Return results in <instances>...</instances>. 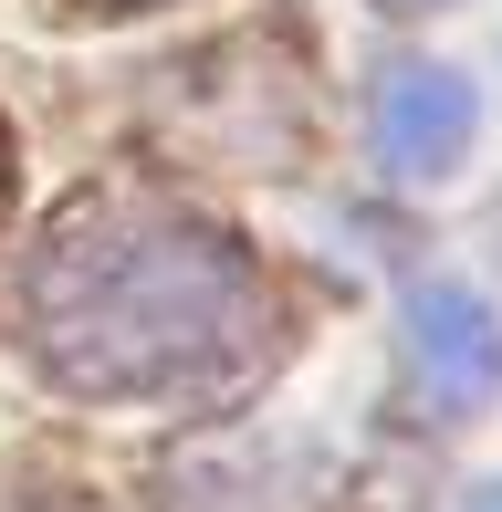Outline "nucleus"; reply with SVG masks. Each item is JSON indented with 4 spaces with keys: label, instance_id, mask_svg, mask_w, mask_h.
Masks as SVG:
<instances>
[{
    "label": "nucleus",
    "instance_id": "nucleus-1",
    "mask_svg": "<svg viewBox=\"0 0 502 512\" xmlns=\"http://www.w3.org/2000/svg\"><path fill=\"white\" fill-rule=\"evenodd\" d=\"M251 324H262L251 251L157 199L63 209L21 272V335L74 398H147L210 377L251 345Z\"/></svg>",
    "mask_w": 502,
    "mask_h": 512
},
{
    "label": "nucleus",
    "instance_id": "nucleus-2",
    "mask_svg": "<svg viewBox=\"0 0 502 512\" xmlns=\"http://www.w3.org/2000/svg\"><path fill=\"white\" fill-rule=\"evenodd\" d=\"M471 126H482L471 84L450 74V63H408V74L387 84V105H377V157L398 178H450L471 157Z\"/></svg>",
    "mask_w": 502,
    "mask_h": 512
},
{
    "label": "nucleus",
    "instance_id": "nucleus-3",
    "mask_svg": "<svg viewBox=\"0 0 502 512\" xmlns=\"http://www.w3.org/2000/svg\"><path fill=\"white\" fill-rule=\"evenodd\" d=\"M408 324H419V366H429V398H440L450 418H471L502 387V324L471 283H429L419 304H408Z\"/></svg>",
    "mask_w": 502,
    "mask_h": 512
},
{
    "label": "nucleus",
    "instance_id": "nucleus-4",
    "mask_svg": "<svg viewBox=\"0 0 502 512\" xmlns=\"http://www.w3.org/2000/svg\"><path fill=\"white\" fill-rule=\"evenodd\" d=\"M398 11H440V0H398Z\"/></svg>",
    "mask_w": 502,
    "mask_h": 512
},
{
    "label": "nucleus",
    "instance_id": "nucleus-5",
    "mask_svg": "<svg viewBox=\"0 0 502 512\" xmlns=\"http://www.w3.org/2000/svg\"><path fill=\"white\" fill-rule=\"evenodd\" d=\"M0 168H11V126H0Z\"/></svg>",
    "mask_w": 502,
    "mask_h": 512
},
{
    "label": "nucleus",
    "instance_id": "nucleus-6",
    "mask_svg": "<svg viewBox=\"0 0 502 512\" xmlns=\"http://www.w3.org/2000/svg\"><path fill=\"white\" fill-rule=\"evenodd\" d=\"M482 512H502V492H492V502H482Z\"/></svg>",
    "mask_w": 502,
    "mask_h": 512
}]
</instances>
